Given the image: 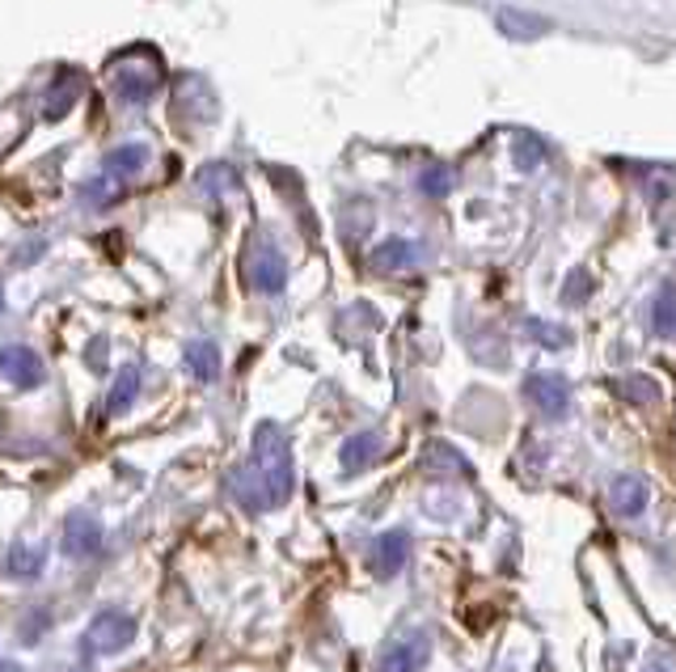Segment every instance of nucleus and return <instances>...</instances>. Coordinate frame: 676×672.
Instances as JSON below:
<instances>
[{"instance_id": "f257e3e1", "label": "nucleus", "mask_w": 676, "mask_h": 672, "mask_svg": "<svg viewBox=\"0 0 676 672\" xmlns=\"http://www.w3.org/2000/svg\"><path fill=\"white\" fill-rule=\"evenodd\" d=\"M292 444H288V436L284 428H275V423H258L254 431V458L250 465L242 470H233V495L242 499L250 511H267V508H279L288 495H292Z\"/></svg>"}, {"instance_id": "f03ea898", "label": "nucleus", "mask_w": 676, "mask_h": 672, "mask_svg": "<svg viewBox=\"0 0 676 672\" xmlns=\"http://www.w3.org/2000/svg\"><path fill=\"white\" fill-rule=\"evenodd\" d=\"M165 81V64L162 55L153 52V47H135V52H123L114 55L107 64V85L114 89V98L119 102H148Z\"/></svg>"}, {"instance_id": "7ed1b4c3", "label": "nucleus", "mask_w": 676, "mask_h": 672, "mask_svg": "<svg viewBox=\"0 0 676 672\" xmlns=\"http://www.w3.org/2000/svg\"><path fill=\"white\" fill-rule=\"evenodd\" d=\"M135 643V618L123 609H102L85 630V651L89 656H114Z\"/></svg>"}, {"instance_id": "20e7f679", "label": "nucleus", "mask_w": 676, "mask_h": 672, "mask_svg": "<svg viewBox=\"0 0 676 672\" xmlns=\"http://www.w3.org/2000/svg\"><path fill=\"white\" fill-rule=\"evenodd\" d=\"M174 119L187 123V128L212 123V119H217V93L199 81V77L178 81V89H174Z\"/></svg>"}, {"instance_id": "39448f33", "label": "nucleus", "mask_w": 676, "mask_h": 672, "mask_svg": "<svg viewBox=\"0 0 676 672\" xmlns=\"http://www.w3.org/2000/svg\"><path fill=\"white\" fill-rule=\"evenodd\" d=\"M245 275H250V284H254L258 293L275 296L284 288V279H288V263H284V254H279L270 242H258L254 245V254H250V263H245Z\"/></svg>"}, {"instance_id": "423d86ee", "label": "nucleus", "mask_w": 676, "mask_h": 672, "mask_svg": "<svg viewBox=\"0 0 676 672\" xmlns=\"http://www.w3.org/2000/svg\"><path fill=\"white\" fill-rule=\"evenodd\" d=\"M524 394H529V403L538 406L545 419L567 415L570 406V385L558 373H533V377L524 381Z\"/></svg>"}, {"instance_id": "0eeeda50", "label": "nucleus", "mask_w": 676, "mask_h": 672, "mask_svg": "<svg viewBox=\"0 0 676 672\" xmlns=\"http://www.w3.org/2000/svg\"><path fill=\"white\" fill-rule=\"evenodd\" d=\"M102 525H98V516L93 511H73L68 516V525H64V550L73 554V559H93L98 550H102Z\"/></svg>"}, {"instance_id": "6e6552de", "label": "nucleus", "mask_w": 676, "mask_h": 672, "mask_svg": "<svg viewBox=\"0 0 676 672\" xmlns=\"http://www.w3.org/2000/svg\"><path fill=\"white\" fill-rule=\"evenodd\" d=\"M77 98H81V77H77L73 68H59V73H55V81H52V89L43 93V119H47V123L64 119L68 110L77 107Z\"/></svg>"}, {"instance_id": "1a4fd4ad", "label": "nucleus", "mask_w": 676, "mask_h": 672, "mask_svg": "<svg viewBox=\"0 0 676 672\" xmlns=\"http://www.w3.org/2000/svg\"><path fill=\"white\" fill-rule=\"evenodd\" d=\"M0 377L22 385V389H34L43 381V360L30 348H4L0 351Z\"/></svg>"}, {"instance_id": "9d476101", "label": "nucleus", "mask_w": 676, "mask_h": 672, "mask_svg": "<svg viewBox=\"0 0 676 672\" xmlns=\"http://www.w3.org/2000/svg\"><path fill=\"white\" fill-rule=\"evenodd\" d=\"M428 651L432 643L419 635V639H406V643H394L385 656H380V669L377 672H419L428 664Z\"/></svg>"}, {"instance_id": "9b49d317", "label": "nucleus", "mask_w": 676, "mask_h": 672, "mask_svg": "<svg viewBox=\"0 0 676 672\" xmlns=\"http://www.w3.org/2000/svg\"><path fill=\"white\" fill-rule=\"evenodd\" d=\"M410 559V538H406L402 529H394V533H385L377 538V550H373V563H377L380 575H398Z\"/></svg>"}, {"instance_id": "f8f14e48", "label": "nucleus", "mask_w": 676, "mask_h": 672, "mask_svg": "<svg viewBox=\"0 0 676 672\" xmlns=\"http://www.w3.org/2000/svg\"><path fill=\"white\" fill-rule=\"evenodd\" d=\"M380 449H385L380 431H359V436H352V440L343 444V470H347V474H359L364 465H373V461L380 458Z\"/></svg>"}, {"instance_id": "ddd939ff", "label": "nucleus", "mask_w": 676, "mask_h": 672, "mask_svg": "<svg viewBox=\"0 0 676 672\" xmlns=\"http://www.w3.org/2000/svg\"><path fill=\"white\" fill-rule=\"evenodd\" d=\"M495 22H499V30L508 34V38H541V34H550V22L545 18H538V13H524V9H499L495 13Z\"/></svg>"}, {"instance_id": "4468645a", "label": "nucleus", "mask_w": 676, "mask_h": 672, "mask_svg": "<svg viewBox=\"0 0 676 672\" xmlns=\"http://www.w3.org/2000/svg\"><path fill=\"white\" fill-rule=\"evenodd\" d=\"M187 368L195 381H217L220 377V351L217 343H208V339H195V343H187Z\"/></svg>"}, {"instance_id": "2eb2a0df", "label": "nucleus", "mask_w": 676, "mask_h": 672, "mask_svg": "<svg viewBox=\"0 0 676 672\" xmlns=\"http://www.w3.org/2000/svg\"><path fill=\"white\" fill-rule=\"evenodd\" d=\"M613 508L622 511V516H639V511L647 508V483L639 474H622L613 483Z\"/></svg>"}, {"instance_id": "dca6fc26", "label": "nucleus", "mask_w": 676, "mask_h": 672, "mask_svg": "<svg viewBox=\"0 0 676 672\" xmlns=\"http://www.w3.org/2000/svg\"><path fill=\"white\" fill-rule=\"evenodd\" d=\"M148 157H153V153H148V144H123V148H114V153L107 157V174L123 183V178L140 174V169L148 165Z\"/></svg>"}, {"instance_id": "f3484780", "label": "nucleus", "mask_w": 676, "mask_h": 672, "mask_svg": "<svg viewBox=\"0 0 676 672\" xmlns=\"http://www.w3.org/2000/svg\"><path fill=\"white\" fill-rule=\"evenodd\" d=\"M43 563H47L43 546H9V554H4V571L18 575V580H34L43 571Z\"/></svg>"}, {"instance_id": "a211bd4d", "label": "nucleus", "mask_w": 676, "mask_h": 672, "mask_svg": "<svg viewBox=\"0 0 676 672\" xmlns=\"http://www.w3.org/2000/svg\"><path fill=\"white\" fill-rule=\"evenodd\" d=\"M135 394H140V368H123V373H119V381L110 385L107 410H110V415H123V410L135 403Z\"/></svg>"}, {"instance_id": "6ab92c4d", "label": "nucleus", "mask_w": 676, "mask_h": 672, "mask_svg": "<svg viewBox=\"0 0 676 672\" xmlns=\"http://www.w3.org/2000/svg\"><path fill=\"white\" fill-rule=\"evenodd\" d=\"M414 258H419V250H414L410 242H385L377 254H373L377 271H406Z\"/></svg>"}, {"instance_id": "aec40b11", "label": "nucleus", "mask_w": 676, "mask_h": 672, "mask_svg": "<svg viewBox=\"0 0 676 672\" xmlns=\"http://www.w3.org/2000/svg\"><path fill=\"white\" fill-rule=\"evenodd\" d=\"M655 330L660 334H676V288H664L655 296Z\"/></svg>"}, {"instance_id": "412c9836", "label": "nucleus", "mask_w": 676, "mask_h": 672, "mask_svg": "<svg viewBox=\"0 0 676 672\" xmlns=\"http://www.w3.org/2000/svg\"><path fill=\"white\" fill-rule=\"evenodd\" d=\"M199 187L217 190V195H224V190H237V174H233L229 165H212V169H203V174H199Z\"/></svg>"}, {"instance_id": "4be33fe9", "label": "nucleus", "mask_w": 676, "mask_h": 672, "mask_svg": "<svg viewBox=\"0 0 676 672\" xmlns=\"http://www.w3.org/2000/svg\"><path fill=\"white\" fill-rule=\"evenodd\" d=\"M419 183H423L428 195H448V190H453V169H448V165H428Z\"/></svg>"}, {"instance_id": "5701e85b", "label": "nucleus", "mask_w": 676, "mask_h": 672, "mask_svg": "<svg viewBox=\"0 0 676 672\" xmlns=\"http://www.w3.org/2000/svg\"><path fill=\"white\" fill-rule=\"evenodd\" d=\"M529 334H533V339H541L545 348H567V343H570L567 330H554L550 322H538V318L529 322Z\"/></svg>"}, {"instance_id": "b1692460", "label": "nucleus", "mask_w": 676, "mask_h": 672, "mask_svg": "<svg viewBox=\"0 0 676 672\" xmlns=\"http://www.w3.org/2000/svg\"><path fill=\"white\" fill-rule=\"evenodd\" d=\"M516 165H520V169H538L541 165V144L538 140H529V135H520V140H516Z\"/></svg>"}, {"instance_id": "393cba45", "label": "nucleus", "mask_w": 676, "mask_h": 672, "mask_svg": "<svg viewBox=\"0 0 676 672\" xmlns=\"http://www.w3.org/2000/svg\"><path fill=\"white\" fill-rule=\"evenodd\" d=\"M584 288H588V271H575V275H570V284H567V300L570 305H584Z\"/></svg>"}, {"instance_id": "a878e982", "label": "nucleus", "mask_w": 676, "mask_h": 672, "mask_svg": "<svg viewBox=\"0 0 676 672\" xmlns=\"http://www.w3.org/2000/svg\"><path fill=\"white\" fill-rule=\"evenodd\" d=\"M0 672H22L18 664H0Z\"/></svg>"}]
</instances>
